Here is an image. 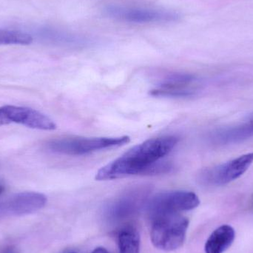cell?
Instances as JSON below:
<instances>
[{
    "mask_svg": "<svg viewBox=\"0 0 253 253\" xmlns=\"http://www.w3.org/2000/svg\"><path fill=\"white\" fill-rule=\"evenodd\" d=\"M178 141L175 135H163L137 144L118 159L102 167L96 173V179L107 181L131 175H144L152 165L169 154Z\"/></svg>",
    "mask_w": 253,
    "mask_h": 253,
    "instance_id": "obj_1",
    "label": "cell"
},
{
    "mask_svg": "<svg viewBox=\"0 0 253 253\" xmlns=\"http://www.w3.org/2000/svg\"><path fill=\"white\" fill-rule=\"evenodd\" d=\"M130 138L119 137H65L50 140L47 147L50 151L68 156H83L107 149L121 147L127 144Z\"/></svg>",
    "mask_w": 253,
    "mask_h": 253,
    "instance_id": "obj_2",
    "label": "cell"
},
{
    "mask_svg": "<svg viewBox=\"0 0 253 253\" xmlns=\"http://www.w3.org/2000/svg\"><path fill=\"white\" fill-rule=\"evenodd\" d=\"M152 221L150 238L155 248L169 252L182 246L189 226L186 217L180 213L170 214L158 217Z\"/></svg>",
    "mask_w": 253,
    "mask_h": 253,
    "instance_id": "obj_3",
    "label": "cell"
},
{
    "mask_svg": "<svg viewBox=\"0 0 253 253\" xmlns=\"http://www.w3.org/2000/svg\"><path fill=\"white\" fill-rule=\"evenodd\" d=\"M199 204V197L193 192L172 190L158 193L152 197L147 204V212L153 220L162 215L192 211Z\"/></svg>",
    "mask_w": 253,
    "mask_h": 253,
    "instance_id": "obj_4",
    "label": "cell"
},
{
    "mask_svg": "<svg viewBox=\"0 0 253 253\" xmlns=\"http://www.w3.org/2000/svg\"><path fill=\"white\" fill-rule=\"evenodd\" d=\"M253 163V153H247L226 163L203 169L198 178L203 185H224L240 178Z\"/></svg>",
    "mask_w": 253,
    "mask_h": 253,
    "instance_id": "obj_5",
    "label": "cell"
},
{
    "mask_svg": "<svg viewBox=\"0 0 253 253\" xmlns=\"http://www.w3.org/2000/svg\"><path fill=\"white\" fill-rule=\"evenodd\" d=\"M197 79L191 74H172L162 80L150 94L157 97L185 98L196 94Z\"/></svg>",
    "mask_w": 253,
    "mask_h": 253,
    "instance_id": "obj_6",
    "label": "cell"
},
{
    "mask_svg": "<svg viewBox=\"0 0 253 253\" xmlns=\"http://www.w3.org/2000/svg\"><path fill=\"white\" fill-rule=\"evenodd\" d=\"M0 111L9 123H16L42 130H53L56 128V125L51 119L32 108L4 105L0 108Z\"/></svg>",
    "mask_w": 253,
    "mask_h": 253,
    "instance_id": "obj_7",
    "label": "cell"
},
{
    "mask_svg": "<svg viewBox=\"0 0 253 253\" xmlns=\"http://www.w3.org/2000/svg\"><path fill=\"white\" fill-rule=\"evenodd\" d=\"M47 197L37 192H22L0 203V212L10 215H25L42 209Z\"/></svg>",
    "mask_w": 253,
    "mask_h": 253,
    "instance_id": "obj_8",
    "label": "cell"
},
{
    "mask_svg": "<svg viewBox=\"0 0 253 253\" xmlns=\"http://www.w3.org/2000/svg\"><path fill=\"white\" fill-rule=\"evenodd\" d=\"M113 17L135 23L169 22L175 20L176 15L166 10L145 7H111L108 10Z\"/></svg>",
    "mask_w": 253,
    "mask_h": 253,
    "instance_id": "obj_9",
    "label": "cell"
},
{
    "mask_svg": "<svg viewBox=\"0 0 253 253\" xmlns=\"http://www.w3.org/2000/svg\"><path fill=\"white\" fill-rule=\"evenodd\" d=\"M236 233L234 229L229 225H222L214 230L205 244V253H223L225 252L234 242Z\"/></svg>",
    "mask_w": 253,
    "mask_h": 253,
    "instance_id": "obj_10",
    "label": "cell"
},
{
    "mask_svg": "<svg viewBox=\"0 0 253 253\" xmlns=\"http://www.w3.org/2000/svg\"><path fill=\"white\" fill-rule=\"evenodd\" d=\"M253 135V123L251 120L241 126L212 132L210 138L215 144H224L237 142Z\"/></svg>",
    "mask_w": 253,
    "mask_h": 253,
    "instance_id": "obj_11",
    "label": "cell"
},
{
    "mask_svg": "<svg viewBox=\"0 0 253 253\" xmlns=\"http://www.w3.org/2000/svg\"><path fill=\"white\" fill-rule=\"evenodd\" d=\"M120 253H139L140 236L136 229L126 227L118 236Z\"/></svg>",
    "mask_w": 253,
    "mask_h": 253,
    "instance_id": "obj_12",
    "label": "cell"
},
{
    "mask_svg": "<svg viewBox=\"0 0 253 253\" xmlns=\"http://www.w3.org/2000/svg\"><path fill=\"white\" fill-rule=\"evenodd\" d=\"M33 39L29 34L19 31L0 29V45L4 44H29Z\"/></svg>",
    "mask_w": 253,
    "mask_h": 253,
    "instance_id": "obj_13",
    "label": "cell"
},
{
    "mask_svg": "<svg viewBox=\"0 0 253 253\" xmlns=\"http://www.w3.org/2000/svg\"><path fill=\"white\" fill-rule=\"evenodd\" d=\"M173 169V165L169 162L159 160L155 162L146 171L144 175H156L169 173Z\"/></svg>",
    "mask_w": 253,
    "mask_h": 253,
    "instance_id": "obj_14",
    "label": "cell"
},
{
    "mask_svg": "<svg viewBox=\"0 0 253 253\" xmlns=\"http://www.w3.org/2000/svg\"><path fill=\"white\" fill-rule=\"evenodd\" d=\"M8 124H10V123H8V121H7V120H6L5 117H4L2 113L0 111V126H6V125Z\"/></svg>",
    "mask_w": 253,
    "mask_h": 253,
    "instance_id": "obj_15",
    "label": "cell"
},
{
    "mask_svg": "<svg viewBox=\"0 0 253 253\" xmlns=\"http://www.w3.org/2000/svg\"><path fill=\"white\" fill-rule=\"evenodd\" d=\"M92 253H109L106 249L104 248H98L95 249Z\"/></svg>",
    "mask_w": 253,
    "mask_h": 253,
    "instance_id": "obj_16",
    "label": "cell"
},
{
    "mask_svg": "<svg viewBox=\"0 0 253 253\" xmlns=\"http://www.w3.org/2000/svg\"><path fill=\"white\" fill-rule=\"evenodd\" d=\"M16 253V251H15V250L13 249V248H7V249L5 250V251H4V253Z\"/></svg>",
    "mask_w": 253,
    "mask_h": 253,
    "instance_id": "obj_17",
    "label": "cell"
},
{
    "mask_svg": "<svg viewBox=\"0 0 253 253\" xmlns=\"http://www.w3.org/2000/svg\"><path fill=\"white\" fill-rule=\"evenodd\" d=\"M4 187H3L2 185H1V184H0V195H1V193H2L3 192H4Z\"/></svg>",
    "mask_w": 253,
    "mask_h": 253,
    "instance_id": "obj_18",
    "label": "cell"
},
{
    "mask_svg": "<svg viewBox=\"0 0 253 253\" xmlns=\"http://www.w3.org/2000/svg\"><path fill=\"white\" fill-rule=\"evenodd\" d=\"M251 121H252V122H253V117H252V118H251Z\"/></svg>",
    "mask_w": 253,
    "mask_h": 253,
    "instance_id": "obj_19",
    "label": "cell"
},
{
    "mask_svg": "<svg viewBox=\"0 0 253 253\" xmlns=\"http://www.w3.org/2000/svg\"></svg>",
    "mask_w": 253,
    "mask_h": 253,
    "instance_id": "obj_20",
    "label": "cell"
}]
</instances>
